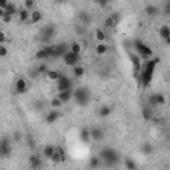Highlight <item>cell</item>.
<instances>
[{
  "instance_id": "4dcf8cb0",
  "label": "cell",
  "mask_w": 170,
  "mask_h": 170,
  "mask_svg": "<svg viewBox=\"0 0 170 170\" xmlns=\"http://www.w3.org/2000/svg\"><path fill=\"white\" fill-rule=\"evenodd\" d=\"M125 168H128V170H136L137 165L134 164L132 159H126V161H125Z\"/></svg>"
},
{
  "instance_id": "b9f144b4",
  "label": "cell",
  "mask_w": 170,
  "mask_h": 170,
  "mask_svg": "<svg viewBox=\"0 0 170 170\" xmlns=\"http://www.w3.org/2000/svg\"><path fill=\"white\" fill-rule=\"evenodd\" d=\"M55 2H56V3H62L64 0H55Z\"/></svg>"
},
{
  "instance_id": "5bb4252c",
  "label": "cell",
  "mask_w": 170,
  "mask_h": 170,
  "mask_svg": "<svg viewBox=\"0 0 170 170\" xmlns=\"http://www.w3.org/2000/svg\"><path fill=\"white\" fill-rule=\"evenodd\" d=\"M43 19V13L40 11H32L29 12V20L31 23H39V21H41Z\"/></svg>"
},
{
  "instance_id": "7c38bea8",
  "label": "cell",
  "mask_w": 170,
  "mask_h": 170,
  "mask_svg": "<svg viewBox=\"0 0 170 170\" xmlns=\"http://www.w3.org/2000/svg\"><path fill=\"white\" fill-rule=\"evenodd\" d=\"M60 117V113L57 110H51L49 113L47 114V117H45V122L47 124H53L55 121H57V118Z\"/></svg>"
},
{
  "instance_id": "836d02e7",
  "label": "cell",
  "mask_w": 170,
  "mask_h": 170,
  "mask_svg": "<svg viewBox=\"0 0 170 170\" xmlns=\"http://www.w3.org/2000/svg\"><path fill=\"white\" fill-rule=\"evenodd\" d=\"M37 73L39 74H43V73H47L48 72V69H47V64H40L39 66H37Z\"/></svg>"
},
{
  "instance_id": "60d3db41",
  "label": "cell",
  "mask_w": 170,
  "mask_h": 170,
  "mask_svg": "<svg viewBox=\"0 0 170 170\" xmlns=\"http://www.w3.org/2000/svg\"><path fill=\"white\" fill-rule=\"evenodd\" d=\"M4 13H6V12H4V10H3V8H0V20H2V17L4 16Z\"/></svg>"
},
{
  "instance_id": "2e32d148",
  "label": "cell",
  "mask_w": 170,
  "mask_h": 170,
  "mask_svg": "<svg viewBox=\"0 0 170 170\" xmlns=\"http://www.w3.org/2000/svg\"><path fill=\"white\" fill-rule=\"evenodd\" d=\"M84 74H85V68L83 65H74L73 66V76L74 77H77V79H81L84 77Z\"/></svg>"
},
{
  "instance_id": "7a4b0ae2",
  "label": "cell",
  "mask_w": 170,
  "mask_h": 170,
  "mask_svg": "<svg viewBox=\"0 0 170 170\" xmlns=\"http://www.w3.org/2000/svg\"><path fill=\"white\" fill-rule=\"evenodd\" d=\"M89 92L87 88H77L73 91V98L79 105H87L89 102Z\"/></svg>"
},
{
  "instance_id": "603a6c76",
  "label": "cell",
  "mask_w": 170,
  "mask_h": 170,
  "mask_svg": "<svg viewBox=\"0 0 170 170\" xmlns=\"http://www.w3.org/2000/svg\"><path fill=\"white\" fill-rule=\"evenodd\" d=\"M69 51L73 52V53H77V55H80V53H81V51H83V47L80 45V43H76V41H74V43L70 44Z\"/></svg>"
},
{
  "instance_id": "1f68e13d",
  "label": "cell",
  "mask_w": 170,
  "mask_h": 170,
  "mask_svg": "<svg viewBox=\"0 0 170 170\" xmlns=\"http://www.w3.org/2000/svg\"><path fill=\"white\" fill-rule=\"evenodd\" d=\"M51 105H52L55 109H57V108H61V106H62V102H61L57 97H55V98H53V100L51 101Z\"/></svg>"
},
{
  "instance_id": "ab89813d",
  "label": "cell",
  "mask_w": 170,
  "mask_h": 170,
  "mask_svg": "<svg viewBox=\"0 0 170 170\" xmlns=\"http://www.w3.org/2000/svg\"><path fill=\"white\" fill-rule=\"evenodd\" d=\"M8 4V0H0V8H6V6Z\"/></svg>"
},
{
  "instance_id": "8fae6325",
  "label": "cell",
  "mask_w": 170,
  "mask_h": 170,
  "mask_svg": "<svg viewBox=\"0 0 170 170\" xmlns=\"http://www.w3.org/2000/svg\"><path fill=\"white\" fill-rule=\"evenodd\" d=\"M89 134H91V140L97 141V142L104 138V132L100 128H93L92 130H89Z\"/></svg>"
},
{
  "instance_id": "ba28073f",
  "label": "cell",
  "mask_w": 170,
  "mask_h": 170,
  "mask_svg": "<svg viewBox=\"0 0 170 170\" xmlns=\"http://www.w3.org/2000/svg\"><path fill=\"white\" fill-rule=\"evenodd\" d=\"M129 59H130L132 64H133V68H134V74H138L141 70V57L136 55V53H129Z\"/></svg>"
},
{
  "instance_id": "ffe728a7",
  "label": "cell",
  "mask_w": 170,
  "mask_h": 170,
  "mask_svg": "<svg viewBox=\"0 0 170 170\" xmlns=\"http://www.w3.org/2000/svg\"><path fill=\"white\" fill-rule=\"evenodd\" d=\"M110 108H109V106H101V108H100V110H98V116H100V117L101 118H106V117H109V116H110Z\"/></svg>"
},
{
  "instance_id": "cb8c5ba5",
  "label": "cell",
  "mask_w": 170,
  "mask_h": 170,
  "mask_svg": "<svg viewBox=\"0 0 170 170\" xmlns=\"http://www.w3.org/2000/svg\"><path fill=\"white\" fill-rule=\"evenodd\" d=\"M142 117L145 120H151L153 118V112H151L150 106H146V108L142 109Z\"/></svg>"
},
{
  "instance_id": "4316f807",
  "label": "cell",
  "mask_w": 170,
  "mask_h": 170,
  "mask_svg": "<svg viewBox=\"0 0 170 170\" xmlns=\"http://www.w3.org/2000/svg\"><path fill=\"white\" fill-rule=\"evenodd\" d=\"M80 137H81V140L85 141V142H89V141H91V134H89V130H87V129H83L81 134H80Z\"/></svg>"
},
{
  "instance_id": "d4e9b609",
  "label": "cell",
  "mask_w": 170,
  "mask_h": 170,
  "mask_svg": "<svg viewBox=\"0 0 170 170\" xmlns=\"http://www.w3.org/2000/svg\"><path fill=\"white\" fill-rule=\"evenodd\" d=\"M48 53H47V51L45 49H40V51H37L36 52V55H35V59L36 60H44V59H48Z\"/></svg>"
},
{
  "instance_id": "74e56055",
  "label": "cell",
  "mask_w": 170,
  "mask_h": 170,
  "mask_svg": "<svg viewBox=\"0 0 170 170\" xmlns=\"http://www.w3.org/2000/svg\"><path fill=\"white\" fill-rule=\"evenodd\" d=\"M96 2H97L98 4H100L101 7H106V4L109 3V0H96Z\"/></svg>"
},
{
  "instance_id": "8d00e7d4",
  "label": "cell",
  "mask_w": 170,
  "mask_h": 170,
  "mask_svg": "<svg viewBox=\"0 0 170 170\" xmlns=\"http://www.w3.org/2000/svg\"><path fill=\"white\" fill-rule=\"evenodd\" d=\"M149 106H150V108H154V106H157V101H155V95L150 96V98H149Z\"/></svg>"
},
{
  "instance_id": "5b68a950",
  "label": "cell",
  "mask_w": 170,
  "mask_h": 170,
  "mask_svg": "<svg viewBox=\"0 0 170 170\" xmlns=\"http://www.w3.org/2000/svg\"><path fill=\"white\" fill-rule=\"evenodd\" d=\"M73 84L70 81V79L65 74H60L59 80H57V92L61 91H66V89H72Z\"/></svg>"
},
{
  "instance_id": "d6986e66",
  "label": "cell",
  "mask_w": 170,
  "mask_h": 170,
  "mask_svg": "<svg viewBox=\"0 0 170 170\" xmlns=\"http://www.w3.org/2000/svg\"><path fill=\"white\" fill-rule=\"evenodd\" d=\"M29 162H31V166H32L33 169H39L40 166H41V159H40L37 155H31Z\"/></svg>"
},
{
  "instance_id": "8992f818",
  "label": "cell",
  "mask_w": 170,
  "mask_h": 170,
  "mask_svg": "<svg viewBox=\"0 0 170 170\" xmlns=\"http://www.w3.org/2000/svg\"><path fill=\"white\" fill-rule=\"evenodd\" d=\"M56 97L59 98L62 104H66V102H69V101L73 98V91H72V89H66V91L57 92Z\"/></svg>"
},
{
  "instance_id": "52a82bcc",
  "label": "cell",
  "mask_w": 170,
  "mask_h": 170,
  "mask_svg": "<svg viewBox=\"0 0 170 170\" xmlns=\"http://www.w3.org/2000/svg\"><path fill=\"white\" fill-rule=\"evenodd\" d=\"M101 158L106 161V162H114V161H117V154H116L114 150L112 149H104L101 151Z\"/></svg>"
},
{
  "instance_id": "f35d334b",
  "label": "cell",
  "mask_w": 170,
  "mask_h": 170,
  "mask_svg": "<svg viewBox=\"0 0 170 170\" xmlns=\"http://www.w3.org/2000/svg\"><path fill=\"white\" fill-rule=\"evenodd\" d=\"M3 43H6V35L0 31V44H3Z\"/></svg>"
},
{
  "instance_id": "d590c367",
  "label": "cell",
  "mask_w": 170,
  "mask_h": 170,
  "mask_svg": "<svg viewBox=\"0 0 170 170\" xmlns=\"http://www.w3.org/2000/svg\"><path fill=\"white\" fill-rule=\"evenodd\" d=\"M12 17H13V16L7 15V13H4V16L2 17V21H3V23H6V24H10L11 21H12Z\"/></svg>"
},
{
  "instance_id": "9c48e42d",
  "label": "cell",
  "mask_w": 170,
  "mask_h": 170,
  "mask_svg": "<svg viewBox=\"0 0 170 170\" xmlns=\"http://www.w3.org/2000/svg\"><path fill=\"white\" fill-rule=\"evenodd\" d=\"M15 87H16V92L19 95H24L27 89H28V83H27V80L24 77H19L15 83Z\"/></svg>"
},
{
  "instance_id": "7402d4cb",
  "label": "cell",
  "mask_w": 170,
  "mask_h": 170,
  "mask_svg": "<svg viewBox=\"0 0 170 170\" xmlns=\"http://www.w3.org/2000/svg\"><path fill=\"white\" fill-rule=\"evenodd\" d=\"M44 157H45V158H51L52 157V154H53V151H55V146H53V145H47L45 147H44Z\"/></svg>"
},
{
  "instance_id": "f1b7e54d",
  "label": "cell",
  "mask_w": 170,
  "mask_h": 170,
  "mask_svg": "<svg viewBox=\"0 0 170 170\" xmlns=\"http://www.w3.org/2000/svg\"><path fill=\"white\" fill-rule=\"evenodd\" d=\"M117 25V23L112 19V16H109V17H106L105 19V27L106 28H112V27H116Z\"/></svg>"
},
{
  "instance_id": "277c9868",
  "label": "cell",
  "mask_w": 170,
  "mask_h": 170,
  "mask_svg": "<svg viewBox=\"0 0 170 170\" xmlns=\"http://www.w3.org/2000/svg\"><path fill=\"white\" fill-rule=\"evenodd\" d=\"M62 61H64V64L66 66H74L80 62V55L73 53L70 51H66L64 55H62Z\"/></svg>"
},
{
  "instance_id": "44dd1931",
  "label": "cell",
  "mask_w": 170,
  "mask_h": 170,
  "mask_svg": "<svg viewBox=\"0 0 170 170\" xmlns=\"http://www.w3.org/2000/svg\"><path fill=\"white\" fill-rule=\"evenodd\" d=\"M60 72L59 70H48L47 72V77H48V80H51V81H57L59 80V77H60Z\"/></svg>"
},
{
  "instance_id": "4fadbf2b",
  "label": "cell",
  "mask_w": 170,
  "mask_h": 170,
  "mask_svg": "<svg viewBox=\"0 0 170 170\" xmlns=\"http://www.w3.org/2000/svg\"><path fill=\"white\" fill-rule=\"evenodd\" d=\"M95 39L97 40L98 43H104L106 40V32L104 29H101V28H97L95 31Z\"/></svg>"
},
{
  "instance_id": "d6a6232c",
  "label": "cell",
  "mask_w": 170,
  "mask_h": 170,
  "mask_svg": "<svg viewBox=\"0 0 170 170\" xmlns=\"http://www.w3.org/2000/svg\"><path fill=\"white\" fill-rule=\"evenodd\" d=\"M33 6H35V0H24V8L25 10L31 11L33 8Z\"/></svg>"
},
{
  "instance_id": "3957f363",
  "label": "cell",
  "mask_w": 170,
  "mask_h": 170,
  "mask_svg": "<svg viewBox=\"0 0 170 170\" xmlns=\"http://www.w3.org/2000/svg\"><path fill=\"white\" fill-rule=\"evenodd\" d=\"M136 48H137V52H138V56L141 57V59H145V60H149L151 56H153V49L150 47L145 45L144 43L141 41H137L136 44Z\"/></svg>"
},
{
  "instance_id": "30bf717a",
  "label": "cell",
  "mask_w": 170,
  "mask_h": 170,
  "mask_svg": "<svg viewBox=\"0 0 170 170\" xmlns=\"http://www.w3.org/2000/svg\"><path fill=\"white\" fill-rule=\"evenodd\" d=\"M159 36L165 40V44H170V28L169 25H161L159 27Z\"/></svg>"
},
{
  "instance_id": "484cf974",
  "label": "cell",
  "mask_w": 170,
  "mask_h": 170,
  "mask_svg": "<svg viewBox=\"0 0 170 170\" xmlns=\"http://www.w3.org/2000/svg\"><path fill=\"white\" fill-rule=\"evenodd\" d=\"M146 13L149 16H155L158 13V8L155 6H149V7H146Z\"/></svg>"
},
{
  "instance_id": "ac0fdd59",
  "label": "cell",
  "mask_w": 170,
  "mask_h": 170,
  "mask_svg": "<svg viewBox=\"0 0 170 170\" xmlns=\"http://www.w3.org/2000/svg\"><path fill=\"white\" fill-rule=\"evenodd\" d=\"M19 20L21 23H25V21L29 20V11L25 10V8H21L19 10Z\"/></svg>"
},
{
  "instance_id": "6da1fadb",
  "label": "cell",
  "mask_w": 170,
  "mask_h": 170,
  "mask_svg": "<svg viewBox=\"0 0 170 170\" xmlns=\"http://www.w3.org/2000/svg\"><path fill=\"white\" fill-rule=\"evenodd\" d=\"M159 62L158 59H149L146 60L145 65H144V69L140 70L141 74H140V79H141V83H142V87H149L151 80H153V76H154V70H155V66Z\"/></svg>"
},
{
  "instance_id": "9a60e30c",
  "label": "cell",
  "mask_w": 170,
  "mask_h": 170,
  "mask_svg": "<svg viewBox=\"0 0 170 170\" xmlns=\"http://www.w3.org/2000/svg\"><path fill=\"white\" fill-rule=\"evenodd\" d=\"M4 12H6L7 15L13 16V15H16V13L19 12V10H17V7H16L13 3H10V2H8V4L6 6V8H4Z\"/></svg>"
},
{
  "instance_id": "83f0119b",
  "label": "cell",
  "mask_w": 170,
  "mask_h": 170,
  "mask_svg": "<svg viewBox=\"0 0 170 170\" xmlns=\"http://www.w3.org/2000/svg\"><path fill=\"white\" fill-rule=\"evenodd\" d=\"M155 101H157V106L166 104V98H165L164 95H155Z\"/></svg>"
},
{
  "instance_id": "e0dca14e",
  "label": "cell",
  "mask_w": 170,
  "mask_h": 170,
  "mask_svg": "<svg viewBox=\"0 0 170 170\" xmlns=\"http://www.w3.org/2000/svg\"><path fill=\"white\" fill-rule=\"evenodd\" d=\"M95 51H96V53L98 56H102V55H105V53L108 52V45L104 44V43H98L96 45V48H95Z\"/></svg>"
},
{
  "instance_id": "e575fe53",
  "label": "cell",
  "mask_w": 170,
  "mask_h": 170,
  "mask_svg": "<svg viewBox=\"0 0 170 170\" xmlns=\"http://www.w3.org/2000/svg\"><path fill=\"white\" fill-rule=\"evenodd\" d=\"M8 55V49L7 47H4L3 44H0V57H6Z\"/></svg>"
},
{
  "instance_id": "f546056e",
  "label": "cell",
  "mask_w": 170,
  "mask_h": 170,
  "mask_svg": "<svg viewBox=\"0 0 170 170\" xmlns=\"http://www.w3.org/2000/svg\"><path fill=\"white\" fill-rule=\"evenodd\" d=\"M97 166H100V158L98 157H93L91 158V162H89V168H97Z\"/></svg>"
}]
</instances>
